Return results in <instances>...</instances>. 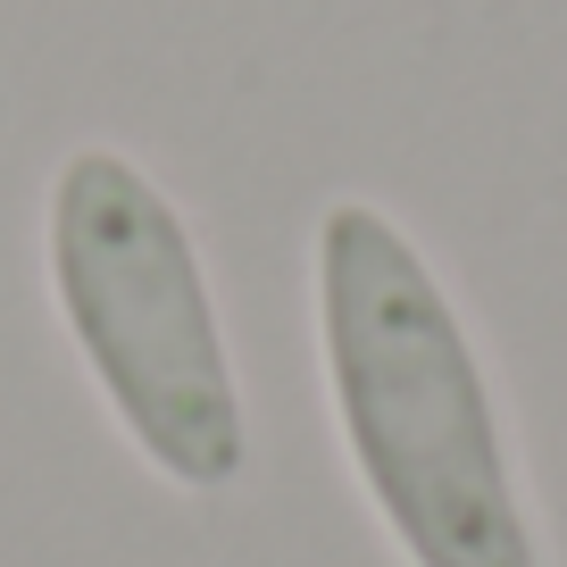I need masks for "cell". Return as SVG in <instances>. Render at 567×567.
<instances>
[{"mask_svg":"<svg viewBox=\"0 0 567 567\" xmlns=\"http://www.w3.org/2000/svg\"><path fill=\"white\" fill-rule=\"evenodd\" d=\"M51 292L134 451L184 493H226L250 467V425L193 226L101 142L51 184Z\"/></svg>","mask_w":567,"mask_h":567,"instance_id":"obj_2","label":"cell"},{"mask_svg":"<svg viewBox=\"0 0 567 567\" xmlns=\"http://www.w3.org/2000/svg\"><path fill=\"white\" fill-rule=\"evenodd\" d=\"M334 425L409 567H543L484 359L425 250L368 200L318 217Z\"/></svg>","mask_w":567,"mask_h":567,"instance_id":"obj_1","label":"cell"}]
</instances>
